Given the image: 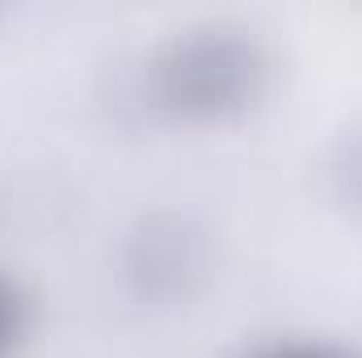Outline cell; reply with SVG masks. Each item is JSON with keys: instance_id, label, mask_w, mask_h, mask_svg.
<instances>
[{"instance_id": "2", "label": "cell", "mask_w": 362, "mask_h": 358, "mask_svg": "<svg viewBox=\"0 0 362 358\" xmlns=\"http://www.w3.org/2000/svg\"><path fill=\"white\" fill-rule=\"evenodd\" d=\"M17 333H21V304H17V295L0 282V358L13 350Z\"/></svg>"}, {"instance_id": "3", "label": "cell", "mask_w": 362, "mask_h": 358, "mask_svg": "<svg viewBox=\"0 0 362 358\" xmlns=\"http://www.w3.org/2000/svg\"><path fill=\"white\" fill-rule=\"evenodd\" d=\"M266 358H337V354H329V350H278V354Z\"/></svg>"}, {"instance_id": "1", "label": "cell", "mask_w": 362, "mask_h": 358, "mask_svg": "<svg viewBox=\"0 0 362 358\" xmlns=\"http://www.w3.org/2000/svg\"><path fill=\"white\" fill-rule=\"evenodd\" d=\"M266 81L262 51L228 30L177 38L156 64V93L189 118H223L245 110Z\"/></svg>"}]
</instances>
